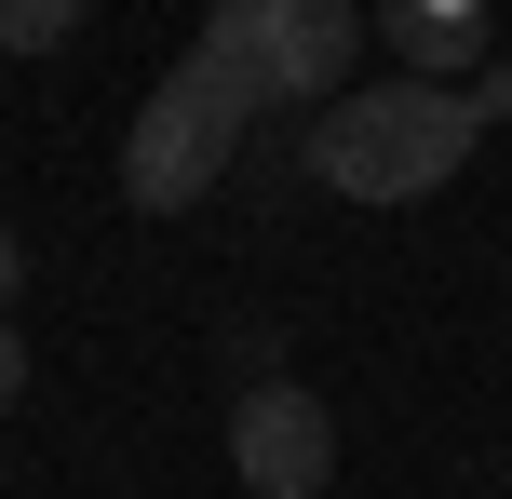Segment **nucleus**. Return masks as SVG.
Instances as JSON below:
<instances>
[{"label": "nucleus", "mask_w": 512, "mask_h": 499, "mask_svg": "<svg viewBox=\"0 0 512 499\" xmlns=\"http://www.w3.org/2000/svg\"><path fill=\"white\" fill-rule=\"evenodd\" d=\"M243 122H256V108L189 54V68L135 108V135H122V203H135V216H189V203L243 162Z\"/></svg>", "instance_id": "obj_3"}, {"label": "nucleus", "mask_w": 512, "mask_h": 499, "mask_svg": "<svg viewBox=\"0 0 512 499\" xmlns=\"http://www.w3.org/2000/svg\"><path fill=\"white\" fill-rule=\"evenodd\" d=\"M378 27H391V54H405L418 81H472L486 68V0H378Z\"/></svg>", "instance_id": "obj_5"}, {"label": "nucleus", "mask_w": 512, "mask_h": 499, "mask_svg": "<svg viewBox=\"0 0 512 499\" xmlns=\"http://www.w3.org/2000/svg\"><path fill=\"white\" fill-rule=\"evenodd\" d=\"M14 284H27V243H14V216H0V311H14Z\"/></svg>", "instance_id": "obj_8"}, {"label": "nucleus", "mask_w": 512, "mask_h": 499, "mask_svg": "<svg viewBox=\"0 0 512 499\" xmlns=\"http://www.w3.org/2000/svg\"><path fill=\"white\" fill-rule=\"evenodd\" d=\"M230 473L256 499H324L337 486V419H324V392H297V378H243V405H230Z\"/></svg>", "instance_id": "obj_4"}, {"label": "nucleus", "mask_w": 512, "mask_h": 499, "mask_svg": "<svg viewBox=\"0 0 512 499\" xmlns=\"http://www.w3.org/2000/svg\"><path fill=\"white\" fill-rule=\"evenodd\" d=\"M14 392H27V338L0 324V405H14Z\"/></svg>", "instance_id": "obj_9"}, {"label": "nucleus", "mask_w": 512, "mask_h": 499, "mask_svg": "<svg viewBox=\"0 0 512 499\" xmlns=\"http://www.w3.org/2000/svg\"><path fill=\"white\" fill-rule=\"evenodd\" d=\"M472 108H486V122H512V68H499V54L472 68Z\"/></svg>", "instance_id": "obj_7"}, {"label": "nucleus", "mask_w": 512, "mask_h": 499, "mask_svg": "<svg viewBox=\"0 0 512 499\" xmlns=\"http://www.w3.org/2000/svg\"><path fill=\"white\" fill-rule=\"evenodd\" d=\"M189 54H203L243 108H324V95H351L364 0H216Z\"/></svg>", "instance_id": "obj_2"}, {"label": "nucleus", "mask_w": 512, "mask_h": 499, "mask_svg": "<svg viewBox=\"0 0 512 499\" xmlns=\"http://www.w3.org/2000/svg\"><path fill=\"white\" fill-rule=\"evenodd\" d=\"M472 135H486V108H472V81H364V95H324V122H310V176L337 189V203H418V189H445L472 162Z\"/></svg>", "instance_id": "obj_1"}, {"label": "nucleus", "mask_w": 512, "mask_h": 499, "mask_svg": "<svg viewBox=\"0 0 512 499\" xmlns=\"http://www.w3.org/2000/svg\"><path fill=\"white\" fill-rule=\"evenodd\" d=\"M81 14H95V0H0V54H54V41H81Z\"/></svg>", "instance_id": "obj_6"}]
</instances>
